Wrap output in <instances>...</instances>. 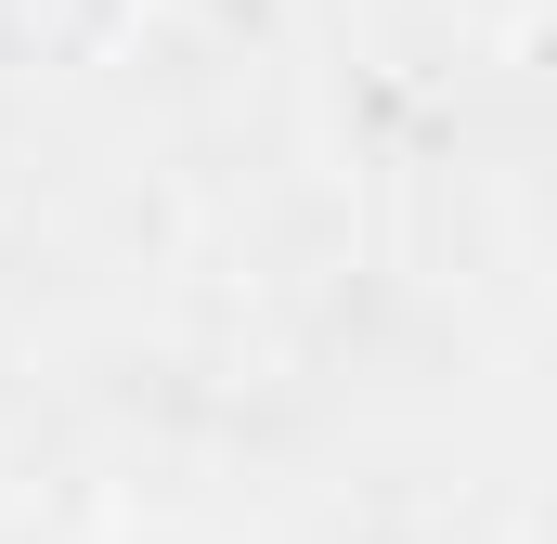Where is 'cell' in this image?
I'll return each instance as SVG.
<instances>
[{
    "mask_svg": "<svg viewBox=\"0 0 557 544\" xmlns=\"http://www.w3.org/2000/svg\"><path fill=\"white\" fill-rule=\"evenodd\" d=\"M131 39V0H26V26L0 39V78H78Z\"/></svg>",
    "mask_w": 557,
    "mask_h": 544,
    "instance_id": "1",
    "label": "cell"
},
{
    "mask_svg": "<svg viewBox=\"0 0 557 544\" xmlns=\"http://www.w3.org/2000/svg\"><path fill=\"white\" fill-rule=\"evenodd\" d=\"M104 544H182V532H156V519H143V532H104Z\"/></svg>",
    "mask_w": 557,
    "mask_h": 544,
    "instance_id": "2",
    "label": "cell"
}]
</instances>
